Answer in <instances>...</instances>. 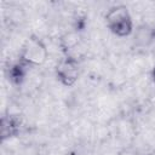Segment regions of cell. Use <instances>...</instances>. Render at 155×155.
Here are the masks:
<instances>
[{
	"instance_id": "cell-1",
	"label": "cell",
	"mask_w": 155,
	"mask_h": 155,
	"mask_svg": "<svg viewBox=\"0 0 155 155\" xmlns=\"http://www.w3.org/2000/svg\"><path fill=\"white\" fill-rule=\"evenodd\" d=\"M105 24L108 29L116 36L125 38L132 34L133 31V22L132 17L124 5H116L108 10L105 13Z\"/></svg>"
},
{
	"instance_id": "cell-2",
	"label": "cell",
	"mask_w": 155,
	"mask_h": 155,
	"mask_svg": "<svg viewBox=\"0 0 155 155\" xmlns=\"http://www.w3.org/2000/svg\"><path fill=\"white\" fill-rule=\"evenodd\" d=\"M48 56L47 48L45 44L36 36H30L27 39L24 45L22 46V51L19 54V59L30 65H41L45 63Z\"/></svg>"
},
{
	"instance_id": "cell-3",
	"label": "cell",
	"mask_w": 155,
	"mask_h": 155,
	"mask_svg": "<svg viewBox=\"0 0 155 155\" xmlns=\"http://www.w3.org/2000/svg\"><path fill=\"white\" fill-rule=\"evenodd\" d=\"M80 75V65L75 57L65 54L56 65V76L67 87L73 86Z\"/></svg>"
},
{
	"instance_id": "cell-4",
	"label": "cell",
	"mask_w": 155,
	"mask_h": 155,
	"mask_svg": "<svg viewBox=\"0 0 155 155\" xmlns=\"http://www.w3.org/2000/svg\"><path fill=\"white\" fill-rule=\"evenodd\" d=\"M22 128V120L17 115H4L1 117V140L18 136Z\"/></svg>"
},
{
	"instance_id": "cell-5",
	"label": "cell",
	"mask_w": 155,
	"mask_h": 155,
	"mask_svg": "<svg viewBox=\"0 0 155 155\" xmlns=\"http://www.w3.org/2000/svg\"><path fill=\"white\" fill-rule=\"evenodd\" d=\"M29 65L27 63H24L23 61L18 59L17 62H15L10 68H8V79L12 84L15 85H21L24 81V78L28 73V68Z\"/></svg>"
},
{
	"instance_id": "cell-6",
	"label": "cell",
	"mask_w": 155,
	"mask_h": 155,
	"mask_svg": "<svg viewBox=\"0 0 155 155\" xmlns=\"http://www.w3.org/2000/svg\"><path fill=\"white\" fill-rule=\"evenodd\" d=\"M154 38H155V28H151L145 24L138 27L134 33V41L137 45L140 46H148Z\"/></svg>"
},
{
	"instance_id": "cell-7",
	"label": "cell",
	"mask_w": 155,
	"mask_h": 155,
	"mask_svg": "<svg viewBox=\"0 0 155 155\" xmlns=\"http://www.w3.org/2000/svg\"><path fill=\"white\" fill-rule=\"evenodd\" d=\"M151 76H153V80L155 81V65H154V69H153V73H151Z\"/></svg>"
}]
</instances>
